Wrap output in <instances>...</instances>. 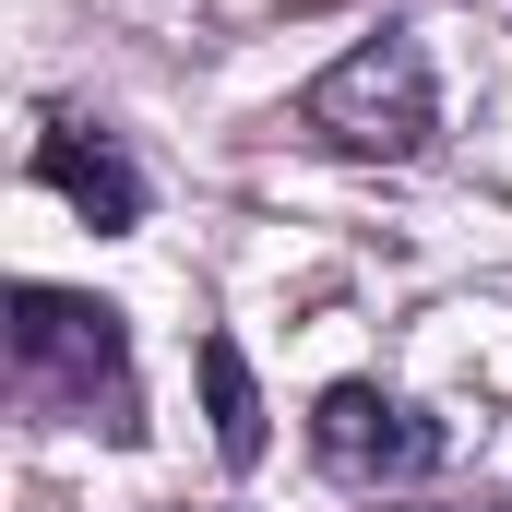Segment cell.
<instances>
[{"label":"cell","instance_id":"obj_1","mask_svg":"<svg viewBox=\"0 0 512 512\" xmlns=\"http://www.w3.org/2000/svg\"><path fill=\"white\" fill-rule=\"evenodd\" d=\"M12 370L60 405H96L108 441H143V405H131V334L108 298H72V286H12Z\"/></svg>","mask_w":512,"mask_h":512},{"label":"cell","instance_id":"obj_2","mask_svg":"<svg viewBox=\"0 0 512 512\" xmlns=\"http://www.w3.org/2000/svg\"><path fill=\"white\" fill-rule=\"evenodd\" d=\"M298 120L322 131L334 155H429V131H441V84H429V48L417 36H358L310 96H298Z\"/></svg>","mask_w":512,"mask_h":512},{"label":"cell","instance_id":"obj_3","mask_svg":"<svg viewBox=\"0 0 512 512\" xmlns=\"http://www.w3.org/2000/svg\"><path fill=\"white\" fill-rule=\"evenodd\" d=\"M310 453L346 477V489H382V477H429L441 465V429L382 382H334L322 393V417H310Z\"/></svg>","mask_w":512,"mask_h":512},{"label":"cell","instance_id":"obj_4","mask_svg":"<svg viewBox=\"0 0 512 512\" xmlns=\"http://www.w3.org/2000/svg\"><path fill=\"white\" fill-rule=\"evenodd\" d=\"M36 179L96 227V239H120V227H143V167H131L108 131H84V120H36Z\"/></svg>","mask_w":512,"mask_h":512},{"label":"cell","instance_id":"obj_5","mask_svg":"<svg viewBox=\"0 0 512 512\" xmlns=\"http://www.w3.org/2000/svg\"><path fill=\"white\" fill-rule=\"evenodd\" d=\"M203 405H215V453L227 465H262V393H251V358L227 334H203Z\"/></svg>","mask_w":512,"mask_h":512}]
</instances>
